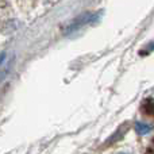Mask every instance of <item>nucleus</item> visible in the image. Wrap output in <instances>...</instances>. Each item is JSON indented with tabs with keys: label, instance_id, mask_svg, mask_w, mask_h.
<instances>
[{
	"label": "nucleus",
	"instance_id": "f257e3e1",
	"mask_svg": "<svg viewBox=\"0 0 154 154\" xmlns=\"http://www.w3.org/2000/svg\"><path fill=\"white\" fill-rule=\"evenodd\" d=\"M95 18H96V15H93V14H85V15L80 16L79 19H76L75 23H72V26L69 27V30H75L77 27H81L87 23H91V22L95 20Z\"/></svg>",
	"mask_w": 154,
	"mask_h": 154
},
{
	"label": "nucleus",
	"instance_id": "f03ea898",
	"mask_svg": "<svg viewBox=\"0 0 154 154\" xmlns=\"http://www.w3.org/2000/svg\"><path fill=\"white\" fill-rule=\"evenodd\" d=\"M135 128H137V133H138L139 135H145V134H147V133H150V131H152V127H150L149 125H146V123H142V122L137 123Z\"/></svg>",
	"mask_w": 154,
	"mask_h": 154
},
{
	"label": "nucleus",
	"instance_id": "7ed1b4c3",
	"mask_svg": "<svg viewBox=\"0 0 154 154\" xmlns=\"http://www.w3.org/2000/svg\"><path fill=\"white\" fill-rule=\"evenodd\" d=\"M3 58H4V54H2V56H0V62L3 61Z\"/></svg>",
	"mask_w": 154,
	"mask_h": 154
}]
</instances>
